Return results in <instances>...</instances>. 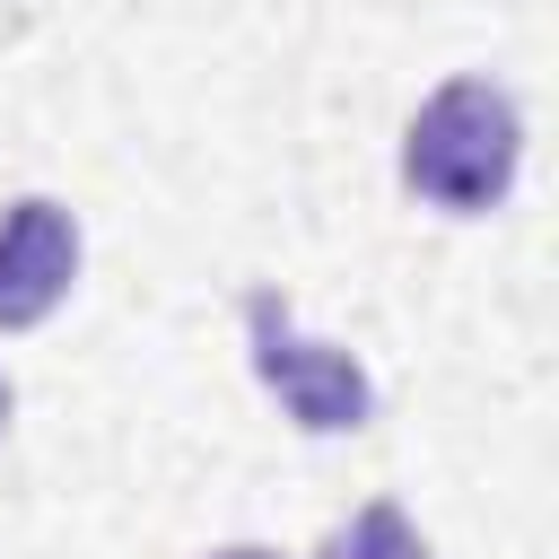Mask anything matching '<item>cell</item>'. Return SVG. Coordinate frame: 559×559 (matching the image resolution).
<instances>
[{
  "instance_id": "2",
  "label": "cell",
  "mask_w": 559,
  "mask_h": 559,
  "mask_svg": "<svg viewBox=\"0 0 559 559\" xmlns=\"http://www.w3.org/2000/svg\"><path fill=\"white\" fill-rule=\"evenodd\" d=\"M245 332H253V367H262V384L288 402V419H297V428H314V437L367 428L376 393H367V367H358L349 349L297 341V323H288V306H280L271 288H253V297H245Z\"/></svg>"
},
{
  "instance_id": "3",
  "label": "cell",
  "mask_w": 559,
  "mask_h": 559,
  "mask_svg": "<svg viewBox=\"0 0 559 559\" xmlns=\"http://www.w3.org/2000/svg\"><path fill=\"white\" fill-rule=\"evenodd\" d=\"M79 280V218L61 201H17L0 218V332H26L44 323Z\"/></svg>"
},
{
  "instance_id": "4",
  "label": "cell",
  "mask_w": 559,
  "mask_h": 559,
  "mask_svg": "<svg viewBox=\"0 0 559 559\" xmlns=\"http://www.w3.org/2000/svg\"><path fill=\"white\" fill-rule=\"evenodd\" d=\"M323 559H428V542L411 533L402 507H358V515L323 542Z\"/></svg>"
},
{
  "instance_id": "5",
  "label": "cell",
  "mask_w": 559,
  "mask_h": 559,
  "mask_svg": "<svg viewBox=\"0 0 559 559\" xmlns=\"http://www.w3.org/2000/svg\"><path fill=\"white\" fill-rule=\"evenodd\" d=\"M210 559H280V550H262V542H236V550H210Z\"/></svg>"
},
{
  "instance_id": "1",
  "label": "cell",
  "mask_w": 559,
  "mask_h": 559,
  "mask_svg": "<svg viewBox=\"0 0 559 559\" xmlns=\"http://www.w3.org/2000/svg\"><path fill=\"white\" fill-rule=\"evenodd\" d=\"M515 157H524V122H515V105L489 79H445L419 105L411 140H402V175L437 210H489V201H507Z\"/></svg>"
},
{
  "instance_id": "6",
  "label": "cell",
  "mask_w": 559,
  "mask_h": 559,
  "mask_svg": "<svg viewBox=\"0 0 559 559\" xmlns=\"http://www.w3.org/2000/svg\"><path fill=\"white\" fill-rule=\"evenodd\" d=\"M0 428H9V384H0Z\"/></svg>"
}]
</instances>
